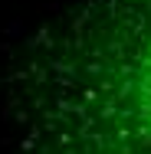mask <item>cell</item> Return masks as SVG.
<instances>
[{
  "label": "cell",
  "instance_id": "obj_1",
  "mask_svg": "<svg viewBox=\"0 0 151 154\" xmlns=\"http://www.w3.org/2000/svg\"><path fill=\"white\" fill-rule=\"evenodd\" d=\"M10 154H151V0H66L0 66Z\"/></svg>",
  "mask_w": 151,
  "mask_h": 154
}]
</instances>
